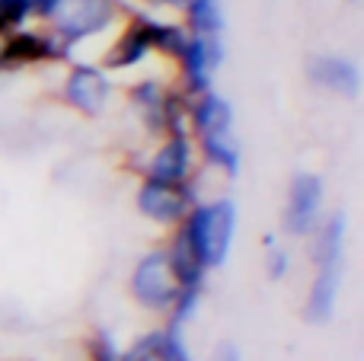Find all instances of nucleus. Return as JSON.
Returning a JSON list of instances; mask_svg holds the SVG:
<instances>
[{
  "mask_svg": "<svg viewBox=\"0 0 364 361\" xmlns=\"http://www.w3.org/2000/svg\"><path fill=\"white\" fill-rule=\"evenodd\" d=\"M83 355L87 361H125V343L109 326H96L83 336Z\"/></svg>",
  "mask_w": 364,
  "mask_h": 361,
  "instance_id": "f3484780",
  "label": "nucleus"
},
{
  "mask_svg": "<svg viewBox=\"0 0 364 361\" xmlns=\"http://www.w3.org/2000/svg\"><path fill=\"white\" fill-rule=\"evenodd\" d=\"M233 106L224 93L218 90H205L198 96H188L186 109V125L192 138H211V134H233Z\"/></svg>",
  "mask_w": 364,
  "mask_h": 361,
  "instance_id": "ddd939ff",
  "label": "nucleus"
},
{
  "mask_svg": "<svg viewBox=\"0 0 364 361\" xmlns=\"http://www.w3.org/2000/svg\"><path fill=\"white\" fill-rule=\"evenodd\" d=\"M182 26L188 36H208V38H224V4L220 0H188L186 10L179 13Z\"/></svg>",
  "mask_w": 364,
  "mask_h": 361,
  "instance_id": "dca6fc26",
  "label": "nucleus"
},
{
  "mask_svg": "<svg viewBox=\"0 0 364 361\" xmlns=\"http://www.w3.org/2000/svg\"><path fill=\"white\" fill-rule=\"evenodd\" d=\"M208 361H243V358H240V349L233 343H220L218 349L211 352V358Z\"/></svg>",
  "mask_w": 364,
  "mask_h": 361,
  "instance_id": "412c9836",
  "label": "nucleus"
},
{
  "mask_svg": "<svg viewBox=\"0 0 364 361\" xmlns=\"http://www.w3.org/2000/svg\"><path fill=\"white\" fill-rule=\"evenodd\" d=\"M198 147V163L201 170L218 173L220 179H237L240 166H243V153L233 134H211V138H195Z\"/></svg>",
  "mask_w": 364,
  "mask_h": 361,
  "instance_id": "2eb2a0df",
  "label": "nucleus"
},
{
  "mask_svg": "<svg viewBox=\"0 0 364 361\" xmlns=\"http://www.w3.org/2000/svg\"><path fill=\"white\" fill-rule=\"evenodd\" d=\"M205 195L201 192V183H160V179H147L138 176V185H134V208L144 217L147 224H154L157 230L170 234L176 230L186 215L192 211V205Z\"/></svg>",
  "mask_w": 364,
  "mask_h": 361,
  "instance_id": "39448f33",
  "label": "nucleus"
},
{
  "mask_svg": "<svg viewBox=\"0 0 364 361\" xmlns=\"http://www.w3.org/2000/svg\"><path fill=\"white\" fill-rule=\"evenodd\" d=\"M227 45L224 38L188 36L186 48L173 64V80L186 96H198L205 90H214V77L224 68Z\"/></svg>",
  "mask_w": 364,
  "mask_h": 361,
  "instance_id": "9d476101",
  "label": "nucleus"
},
{
  "mask_svg": "<svg viewBox=\"0 0 364 361\" xmlns=\"http://www.w3.org/2000/svg\"><path fill=\"white\" fill-rule=\"evenodd\" d=\"M304 77L310 80V87L323 90L329 96L339 99H358L361 96V64L352 55H339V51H316L304 61Z\"/></svg>",
  "mask_w": 364,
  "mask_h": 361,
  "instance_id": "9b49d317",
  "label": "nucleus"
},
{
  "mask_svg": "<svg viewBox=\"0 0 364 361\" xmlns=\"http://www.w3.org/2000/svg\"><path fill=\"white\" fill-rule=\"evenodd\" d=\"M115 96H119L115 74H109L100 61L74 58V61L64 64L58 99L74 115H80V119H102L112 109Z\"/></svg>",
  "mask_w": 364,
  "mask_h": 361,
  "instance_id": "20e7f679",
  "label": "nucleus"
},
{
  "mask_svg": "<svg viewBox=\"0 0 364 361\" xmlns=\"http://www.w3.org/2000/svg\"><path fill=\"white\" fill-rule=\"evenodd\" d=\"M348 247V215L346 211H326L316 230L307 237V253L314 269H346Z\"/></svg>",
  "mask_w": 364,
  "mask_h": 361,
  "instance_id": "f8f14e48",
  "label": "nucleus"
},
{
  "mask_svg": "<svg viewBox=\"0 0 364 361\" xmlns=\"http://www.w3.org/2000/svg\"><path fill=\"white\" fill-rule=\"evenodd\" d=\"M342 272L346 269H314V279L304 294V320L310 326H326L336 317L342 294Z\"/></svg>",
  "mask_w": 364,
  "mask_h": 361,
  "instance_id": "4468645a",
  "label": "nucleus"
},
{
  "mask_svg": "<svg viewBox=\"0 0 364 361\" xmlns=\"http://www.w3.org/2000/svg\"><path fill=\"white\" fill-rule=\"evenodd\" d=\"M122 93H125V106L138 119L147 141H157L173 131H188V125H186L188 96L176 87L173 74L170 77L141 74Z\"/></svg>",
  "mask_w": 364,
  "mask_h": 361,
  "instance_id": "f03ea898",
  "label": "nucleus"
},
{
  "mask_svg": "<svg viewBox=\"0 0 364 361\" xmlns=\"http://www.w3.org/2000/svg\"><path fill=\"white\" fill-rule=\"evenodd\" d=\"M326 215V183L323 176L310 170H297L284 192L282 208V237L291 240H307L316 230V224Z\"/></svg>",
  "mask_w": 364,
  "mask_h": 361,
  "instance_id": "6e6552de",
  "label": "nucleus"
},
{
  "mask_svg": "<svg viewBox=\"0 0 364 361\" xmlns=\"http://www.w3.org/2000/svg\"><path fill=\"white\" fill-rule=\"evenodd\" d=\"M134 173L160 183H195L201 173L195 138L188 131H173L151 141V147L134 163Z\"/></svg>",
  "mask_w": 364,
  "mask_h": 361,
  "instance_id": "0eeeda50",
  "label": "nucleus"
},
{
  "mask_svg": "<svg viewBox=\"0 0 364 361\" xmlns=\"http://www.w3.org/2000/svg\"><path fill=\"white\" fill-rule=\"evenodd\" d=\"M128 294H132V301L141 307V311L154 313V317H160V320L170 317L173 304H176V298H179V281L170 269L164 243H160V247H151L132 266Z\"/></svg>",
  "mask_w": 364,
  "mask_h": 361,
  "instance_id": "423d86ee",
  "label": "nucleus"
},
{
  "mask_svg": "<svg viewBox=\"0 0 364 361\" xmlns=\"http://www.w3.org/2000/svg\"><path fill=\"white\" fill-rule=\"evenodd\" d=\"M0 64L4 70L45 68V64H68L61 42L51 36L48 26L29 23L23 29H13L0 36Z\"/></svg>",
  "mask_w": 364,
  "mask_h": 361,
  "instance_id": "1a4fd4ad",
  "label": "nucleus"
},
{
  "mask_svg": "<svg viewBox=\"0 0 364 361\" xmlns=\"http://www.w3.org/2000/svg\"><path fill=\"white\" fill-rule=\"evenodd\" d=\"M36 23V0H0V36Z\"/></svg>",
  "mask_w": 364,
  "mask_h": 361,
  "instance_id": "aec40b11",
  "label": "nucleus"
},
{
  "mask_svg": "<svg viewBox=\"0 0 364 361\" xmlns=\"http://www.w3.org/2000/svg\"><path fill=\"white\" fill-rule=\"evenodd\" d=\"M240 227V208L230 195H201L179 224V237L208 275L227 266Z\"/></svg>",
  "mask_w": 364,
  "mask_h": 361,
  "instance_id": "f257e3e1",
  "label": "nucleus"
},
{
  "mask_svg": "<svg viewBox=\"0 0 364 361\" xmlns=\"http://www.w3.org/2000/svg\"><path fill=\"white\" fill-rule=\"evenodd\" d=\"M291 249L288 243H284L282 234H269L262 243V266H265V275H269L272 281H284L291 275Z\"/></svg>",
  "mask_w": 364,
  "mask_h": 361,
  "instance_id": "6ab92c4d",
  "label": "nucleus"
},
{
  "mask_svg": "<svg viewBox=\"0 0 364 361\" xmlns=\"http://www.w3.org/2000/svg\"><path fill=\"white\" fill-rule=\"evenodd\" d=\"M128 13V0H64L61 10L48 23L51 36L61 42L68 61L77 58V48L90 42H106L115 36Z\"/></svg>",
  "mask_w": 364,
  "mask_h": 361,
  "instance_id": "7ed1b4c3",
  "label": "nucleus"
},
{
  "mask_svg": "<svg viewBox=\"0 0 364 361\" xmlns=\"http://www.w3.org/2000/svg\"><path fill=\"white\" fill-rule=\"evenodd\" d=\"M154 339H157V361H195L192 345L186 343V330L160 323L154 326Z\"/></svg>",
  "mask_w": 364,
  "mask_h": 361,
  "instance_id": "a211bd4d",
  "label": "nucleus"
}]
</instances>
